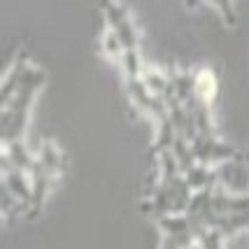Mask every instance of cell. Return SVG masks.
Instances as JSON below:
<instances>
[{
	"label": "cell",
	"instance_id": "cell-1",
	"mask_svg": "<svg viewBox=\"0 0 249 249\" xmlns=\"http://www.w3.org/2000/svg\"><path fill=\"white\" fill-rule=\"evenodd\" d=\"M196 91H198L200 98L207 100V103L214 98V93H217V79H214V75H212L210 70H203L200 75L196 77Z\"/></svg>",
	"mask_w": 249,
	"mask_h": 249
}]
</instances>
